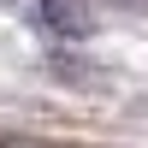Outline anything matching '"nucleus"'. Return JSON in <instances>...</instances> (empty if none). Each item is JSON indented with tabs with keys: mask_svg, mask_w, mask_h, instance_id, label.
I'll list each match as a JSON object with an SVG mask.
<instances>
[{
	"mask_svg": "<svg viewBox=\"0 0 148 148\" xmlns=\"http://www.w3.org/2000/svg\"><path fill=\"white\" fill-rule=\"evenodd\" d=\"M136 6H142V0H136Z\"/></svg>",
	"mask_w": 148,
	"mask_h": 148,
	"instance_id": "obj_1",
	"label": "nucleus"
}]
</instances>
